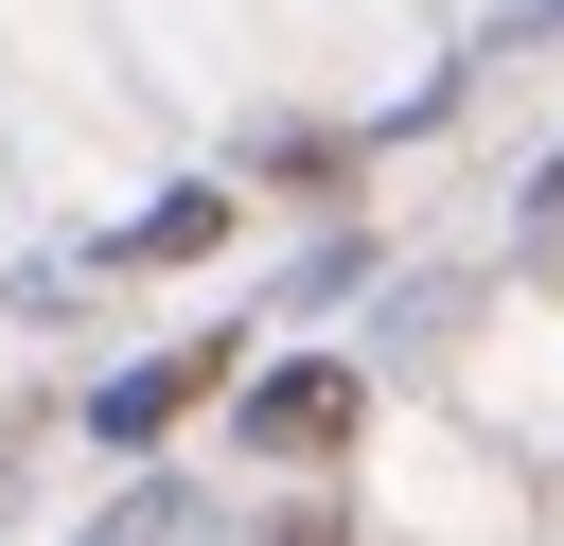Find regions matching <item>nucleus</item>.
Listing matches in <instances>:
<instances>
[{
	"instance_id": "obj_1",
	"label": "nucleus",
	"mask_w": 564,
	"mask_h": 546,
	"mask_svg": "<svg viewBox=\"0 0 564 546\" xmlns=\"http://www.w3.org/2000/svg\"><path fill=\"white\" fill-rule=\"evenodd\" d=\"M247 423H264V440H282V458H335V440H352V423H370V387H352V370H282V387H264V405H247Z\"/></svg>"
},
{
	"instance_id": "obj_2",
	"label": "nucleus",
	"mask_w": 564,
	"mask_h": 546,
	"mask_svg": "<svg viewBox=\"0 0 564 546\" xmlns=\"http://www.w3.org/2000/svg\"><path fill=\"white\" fill-rule=\"evenodd\" d=\"M212 370H229V352H176V370H141V387H123V405H106V423H123V440H159V423H176V405H194V387H212Z\"/></svg>"
},
{
	"instance_id": "obj_3",
	"label": "nucleus",
	"mask_w": 564,
	"mask_h": 546,
	"mask_svg": "<svg viewBox=\"0 0 564 546\" xmlns=\"http://www.w3.org/2000/svg\"><path fill=\"white\" fill-rule=\"evenodd\" d=\"M264 546H335V511H300V528H264Z\"/></svg>"
}]
</instances>
